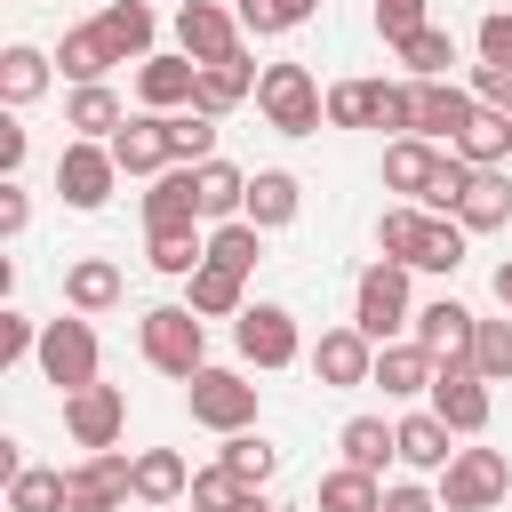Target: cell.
Segmentation results:
<instances>
[{
    "mask_svg": "<svg viewBox=\"0 0 512 512\" xmlns=\"http://www.w3.org/2000/svg\"><path fill=\"white\" fill-rule=\"evenodd\" d=\"M408 272H416V264H400V256H376V264L360 272V288H352V328H360V336L392 344L400 328H416V304H408Z\"/></svg>",
    "mask_w": 512,
    "mask_h": 512,
    "instance_id": "cell-1",
    "label": "cell"
},
{
    "mask_svg": "<svg viewBox=\"0 0 512 512\" xmlns=\"http://www.w3.org/2000/svg\"><path fill=\"white\" fill-rule=\"evenodd\" d=\"M136 344H144V360H152L160 376L208 368V320H200L192 304H152V312L136 320Z\"/></svg>",
    "mask_w": 512,
    "mask_h": 512,
    "instance_id": "cell-2",
    "label": "cell"
},
{
    "mask_svg": "<svg viewBox=\"0 0 512 512\" xmlns=\"http://www.w3.org/2000/svg\"><path fill=\"white\" fill-rule=\"evenodd\" d=\"M256 112H264L280 136H312V128L328 120V96H320V80H312L304 64H264V80H256Z\"/></svg>",
    "mask_w": 512,
    "mask_h": 512,
    "instance_id": "cell-3",
    "label": "cell"
},
{
    "mask_svg": "<svg viewBox=\"0 0 512 512\" xmlns=\"http://www.w3.org/2000/svg\"><path fill=\"white\" fill-rule=\"evenodd\" d=\"M184 408H192V424H208V432H248V424H256V384H248L240 368H192V376H184Z\"/></svg>",
    "mask_w": 512,
    "mask_h": 512,
    "instance_id": "cell-4",
    "label": "cell"
},
{
    "mask_svg": "<svg viewBox=\"0 0 512 512\" xmlns=\"http://www.w3.org/2000/svg\"><path fill=\"white\" fill-rule=\"evenodd\" d=\"M512 496V464L496 448H456L440 472V512H488Z\"/></svg>",
    "mask_w": 512,
    "mask_h": 512,
    "instance_id": "cell-5",
    "label": "cell"
},
{
    "mask_svg": "<svg viewBox=\"0 0 512 512\" xmlns=\"http://www.w3.org/2000/svg\"><path fill=\"white\" fill-rule=\"evenodd\" d=\"M112 184H120V160H112V144H96V136H72V144L56 152V200H64V208H104V200H112Z\"/></svg>",
    "mask_w": 512,
    "mask_h": 512,
    "instance_id": "cell-6",
    "label": "cell"
},
{
    "mask_svg": "<svg viewBox=\"0 0 512 512\" xmlns=\"http://www.w3.org/2000/svg\"><path fill=\"white\" fill-rule=\"evenodd\" d=\"M40 376H48L56 392L96 384V328H88V312H72V320H40Z\"/></svg>",
    "mask_w": 512,
    "mask_h": 512,
    "instance_id": "cell-7",
    "label": "cell"
},
{
    "mask_svg": "<svg viewBox=\"0 0 512 512\" xmlns=\"http://www.w3.org/2000/svg\"><path fill=\"white\" fill-rule=\"evenodd\" d=\"M64 480H72V504H64V512H128V496H136V456L88 448V464H72Z\"/></svg>",
    "mask_w": 512,
    "mask_h": 512,
    "instance_id": "cell-8",
    "label": "cell"
},
{
    "mask_svg": "<svg viewBox=\"0 0 512 512\" xmlns=\"http://www.w3.org/2000/svg\"><path fill=\"white\" fill-rule=\"evenodd\" d=\"M232 344H240V360H248V368H288V360L304 352V336H296V312H288V304H248V312L232 320Z\"/></svg>",
    "mask_w": 512,
    "mask_h": 512,
    "instance_id": "cell-9",
    "label": "cell"
},
{
    "mask_svg": "<svg viewBox=\"0 0 512 512\" xmlns=\"http://www.w3.org/2000/svg\"><path fill=\"white\" fill-rule=\"evenodd\" d=\"M424 408L464 440V432H488L496 392H488V376H480V368H440V376H432V392H424Z\"/></svg>",
    "mask_w": 512,
    "mask_h": 512,
    "instance_id": "cell-10",
    "label": "cell"
},
{
    "mask_svg": "<svg viewBox=\"0 0 512 512\" xmlns=\"http://www.w3.org/2000/svg\"><path fill=\"white\" fill-rule=\"evenodd\" d=\"M64 432H72V448H120V432H128V392H120V384H80V392H64Z\"/></svg>",
    "mask_w": 512,
    "mask_h": 512,
    "instance_id": "cell-11",
    "label": "cell"
},
{
    "mask_svg": "<svg viewBox=\"0 0 512 512\" xmlns=\"http://www.w3.org/2000/svg\"><path fill=\"white\" fill-rule=\"evenodd\" d=\"M440 368H472V336H480V312L472 304H456V296H432L424 312H416V328H408Z\"/></svg>",
    "mask_w": 512,
    "mask_h": 512,
    "instance_id": "cell-12",
    "label": "cell"
},
{
    "mask_svg": "<svg viewBox=\"0 0 512 512\" xmlns=\"http://www.w3.org/2000/svg\"><path fill=\"white\" fill-rule=\"evenodd\" d=\"M176 48H184L192 64H224V56H240V8L184 0V8H176Z\"/></svg>",
    "mask_w": 512,
    "mask_h": 512,
    "instance_id": "cell-13",
    "label": "cell"
},
{
    "mask_svg": "<svg viewBox=\"0 0 512 512\" xmlns=\"http://www.w3.org/2000/svg\"><path fill=\"white\" fill-rule=\"evenodd\" d=\"M312 376H320L328 392H360V384L376 376V336H360L352 320H344V328H328V336L312 344Z\"/></svg>",
    "mask_w": 512,
    "mask_h": 512,
    "instance_id": "cell-14",
    "label": "cell"
},
{
    "mask_svg": "<svg viewBox=\"0 0 512 512\" xmlns=\"http://www.w3.org/2000/svg\"><path fill=\"white\" fill-rule=\"evenodd\" d=\"M472 112H480V96H472V88H456V80H416V136L456 144V136L472 128Z\"/></svg>",
    "mask_w": 512,
    "mask_h": 512,
    "instance_id": "cell-15",
    "label": "cell"
},
{
    "mask_svg": "<svg viewBox=\"0 0 512 512\" xmlns=\"http://www.w3.org/2000/svg\"><path fill=\"white\" fill-rule=\"evenodd\" d=\"M112 160H120V176H160V168H176V152H168V112L120 120V128H112Z\"/></svg>",
    "mask_w": 512,
    "mask_h": 512,
    "instance_id": "cell-16",
    "label": "cell"
},
{
    "mask_svg": "<svg viewBox=\"0 0 512 512\" xmlns=\"http://www.w3.org/2000/svg\"><path fill=\"white\" fill-rule=\"evenodd\" d=\"M432 376H440V360H432L416 336L376 344V376H368V384H384V400H416V392H432Z\"/></svg>",
    "mask_w": 512,
    "mask_h": 512,
    "instance_id": "cell-17",
    "label": "cell"
},
{
    "mask_svg": "<svg viewBox=\"0 0 512 512\" xmlns=\"http://www.w3.org/2000/svg\"><path fill=\"white\" fill-rule=\"evenodd\" d=\"M192 88H200V64L176 48V56H144L136 64V96H144V112H184L192 104Z\"/></svg>",
    "mask_w": 512,
    "mask_h": 512,
    "instance_id": "cell-18",
    "label": "cell"
},
{
    "mask_svg": "<svg viewBox=\"0 0 512 512\" xmlns=\"http://www.w3.org/2000/svg\"><path fill=\"white\" fill-rule=\"evenodd\" d=\"M184 224H200V184H192V168L176 160V168H160L152 192H144V232H184Z\"/></svg>",
    "mask_w": 512,
    "mask_h": 512,
    "instance_id": "cell-19",
    "label": "cell"
},
{
    "mask_svg": "<svg viewBox=\"0 0 512 512\" xmlns=\"http://www.w3.org/2000/svg\"><path fill=\"white\" fill-rule=\"evenodd\" d=\"M256 80H264V64H248V48H240V56H224V64H200V88H192V104L224 120L232 104H248V96H256Z\"/></svg>",
    "mask_w": 512,
    "mask_h": 512,
    "instance_id": "cell-20",
    "label": "cell"
},
{
    "mask_svg": "<svg viewBox=\"0 0 512 512\" xmlns=\"http://www.w3.org/2000/svg\"><path fill=\"white\" fill-rule=\"evenodd\" d=\"M440 160H448V152H440L432 136H392V144H384V184L408 192V200H424L432 176H440Z\"/></svg>",
    "mask_w": 512,
    "mask_h": 512,
    "instance_id": "cell-21",
    "label": "cell"
},
{
    "mask_svg": "<svg viewBox=\"0 0 512 512\" xmlns=\"http://www.w3.org/2000/svg\"><path fill=\"white\" fill-rule=\"evenodd\" d=\"M456 224L464 232H504L512 224V176L504 168H472V184L456 200Z\"/></svg>",
    "mask_w": 512,
    "mask_h": 512,
    "instance_id": "cell-22",
    "label": "cell"
},
{
    "mask_svg": "<svg viewBox=\"0 0 512 512\" xmlns=\"http://www.w3.org/2000/svg\"><path fill=\"white\" fill-rule=\"evenodd\" d=\"M184 304H192L200 320H240V312H248V272H232V264H200V272L184 280Z\"/></svg>",
    "mask_w": 512,
    "mask_h": 512,
    "instance_id": "cell-23",
    "label": "cell"
},
{
    "mask_svg": "<svg viewBox=\"0 0 512 512\" xmlns=\"http://www.w3.org/2000/svg\"><path fill=\"white\" fill-rule=\"evenodd\" d=\"M296 208H304V184L288 176V168H256L248 176V224H264V232H280V224H296Z\"/></svg>",
    "mask_w": 512,
    "mask_h": 512,
    "instance_id": "cell-24",
    "label": "cell"
},
{
    "mask_svg": "<svg viewBox=\"0 0 512 512\" xmlns=\"http://www.w3.org/2000/svg\"><path fill=\"white\" fill-rule=\"evenodd\" d=\"M120 288H128V280H120L112 256H72V264H64V304H72V312H112Z\"/></svg>",
    "mask_w": 512,
    "mask_h": 512,
    "instance_id": "cell-25",
    "label": "cell"
},
{
    "mask_svg": "<svg viewBox=\"0 0 512 512\" xmlns=\"http://www.w3.org/2000/svg\"><path fill=\"white\" fill-rule=\"evenodd\" d=\"M96 32L112 40V56H120V64H128V56L144 64V56H152V32H160V16H152L144 0H104V16H96Z\"/></svg>",
    "mask_w": 512,
    "mask_h": 512,
    "instance_id": "cell-26",
    "label": "cell"
},
{
    "mask_svg": "<svg viewBox=\"0 0 512 512\" xmlns=\"http://www.w3.org/2000/svg\"><path fill=\"white\" fill-rule=\"evenodd\" d=\"M48 48H32V40H16V48H0V104L8 112H24V104H40V88H48Z\"/></svg>",
    "mask_w": 512,
    "mask_h": 512,
    "instance_id": "cell-27",
    "label": "cell"
},
{
    "mask_svg": "<svg viewBox=\"0 0 512 512\" xmlns=\"http://www.w3.org/2000/svg\"><path fill=\"white\" fill-rule=\"evenodd\" d=\"M392 432H400V464H416V472H448V456H456V432H448V424H440L432 408L400 416Z\"/></svg>",
    "mask_w": 512,
    "mask_h": 512,
    "instance_id": "cell-28",
    "label": "cell"
},
{
    "mask_svg": "<svg viewBox=\"0 0 512 512\" xmlns=\"http://www.w3.org/2000/svg\"><path fill=\"white\" fill-rule=\"evenodd\" d=\"M192 496V464L176 448H136V504H176Z\"/></svg>",
    "mask_w": 512,
    "mask_h": 512,
    "instance_id": "cell-29",
    "label": "cell"
},
{
    "mask_svg": "<svg viewBox=\"0 0 512 512\" xmlns=\"http://www.w3.org/2000/svg\"><path fill=\"white\" fill-rule=\"evenodd\" d=\"M192 184H200V216H208V224H232V216L248 208V176H240L232 160H200Z\"/></svg>",
    "mask_w": 512,
    "mask_h": 512,
    "instance_id": "cell-30",
    "label": "cell"
},
{
    "mask_svg": "<svg viewBox=\"0 0 512 512\" xmlns=\"http://www.w3.org/2000/svg\"><path fill=\"white\" fill-rule=\"evenodd\" d=\"M256 504H264V488H256V480H240L232 464L192 472V512H256Z\"/></svg>",
    "mask_w": 512,
    "mask_h": 512,
    "instance_id": "cell-31",
    "label": "cell"
},
{
    "mask_svg": "<svg viewBox=\"0 0 512 512\" xmlns=\"http://www.w3.org/2000/svg\"><path fill=\"white\" fill-rule=\"evenodd\" d=\"M56 64H64V80H72V88H88V80H104L120 56H112V40H104L96 24H72V32H64V48H56Z\"/></svg>",
    "mask_w": 512,
    "mask_h": 512,
    "instance_id": "cell-32",
    "label": "cell"
},
{
    "mask_svg": "<svg viewBox=\"0 0 512 512\" xmlns=\"http://www.w3.org/2000/svg\"><path fill=\"white\" fill-rule=\"evenodd\" d=\"M128 112H120V96L104 88V80H88V88H72V104H64V128L72 136H96V144H112V128H120Z\"/></svg>",
    "mask_w": 512,
    "mask_h": 512,
    "instance_id": "cell-33",
    "label": "cell"
},
{
    "mask_svg": "<svg viewBox=\"0 0 512 512\" xmlns=\"http://www.w3.org/2000/svg\"><path fill=\"white\" fill-rule=\"evenodd\" d=\"M144 264H152V272H168V280H192V272L208 264L200 224H184V232H144Z\"/></svg>",
    "mask_w": 512,
    "mask_h": 512,
    "instance_id": "cell-34",
    "label": "cell"
},
{
    "mask_svg": "<svg viewBox=\"0 0 512 512\" xmlns=\"http://www.w3.org/2000/svg\"><path fill=\"white\" fill-rule=\"evenodd\" d=\"M336 448H344V464H360V472H384V464L400 456V432H392L384 416H352V424L336 432Z\"/></svg>",
    "mask_w": 512,
    "mask_h": 512,
    "instance_id": "cell-35",
    "label": "cell"
},
{
    "mask_svg": "<svg viewBox=\"0 0 512 512\" xmlns=\"http://www.w3.org/2000/svg\"><path fill=\"white\" fill-rule=\"evenodd\" d=\"M448 152H464L472 168H504V160H512V112H488V104H480L472 128H464Z\"/></svg>",
    "mask_w": 512,
    "mask_h": 512,
    "instance_id": "cell-36",
    "label": "cell"
},
{
    "mask_svg": "<svg viewBox=\"0 0 512 512\" xmlns=\"http://www.w3.org/2000/svg\"><path fill=\"white\" fill-rule=\"evenodd\" d=\"M320 512H384V488H376V472H360V464H336V472L320 480Z\"/></svg>",
    "mask_w": 512,
    "mask_h": 512,
    "instance_id": "cell-37",
    "label": "cell"
},
{
    "mask_svg": "<svg viewBox=\"0 0 512 512\" xmlns=\"http://www.w3.org/2000/svg\"><path fill=\"white\" fill-rule=\"evenodd\" d=\"M64 504H72V480L48 472V464H24L8 480V512H64Z\"/></svg>",
    "mask_w": 512,
    "mask_h": 512,
    "instance_id": "cell-38",
    "label": "cell"
},
{
    "mask_svg": "<svg viewBox=\"0 0 512 512\" xmlns=\"http://www.w3.org/2000/svg\"><path fill=\"white\" fill-rule=\"evenodd\" d=\"M168 152H176L184 168H200V160H216V112H200V104H184V112H168Z\"/></svg>",
    "mask_w": 512,
    "mask_h": 512,
    "instance_id": "cell-39",
    "label": "cell"
},
{
    "mask_svg": "<svg viewBox=\"0 0 512 512\" xmlns=\"http://www.w3.org/2000/svg\"><path fill=\"white\" fill-rule=\"evenodd\" d=\"M400 64H408L416 80H448V64H456V32H440V24L408 32V40H400Z\"/></svg>",
    "mask_w": 512,
    "mask_h": 512,
    "instance_id": "cell-40",
    "label": "cell"
},
{
    "mask_svg": "<svg viewBox=\"0 0 512 512\" xmlns=\"http://www.w3.org/2000/svg\"><path fill=\"white\" fill-rule=\"evenodd\" d=\"M256 256H264V224H248V216H232V224H216V232H208V264H232V272H256Z\"/></svg>",
    "mask_w": 512,
    "mask_h": 512,
    "instance_id": "cell-41",
    "label": "cell"
},
{
    "mask_svg": "<svg viewBox=\"0 0 512 512\" xmlns=\"http://www.w3.org/2000/svg\"><path fill=\"white\" fill-rule=\"evenodd\" d=\"M464 224L456 216H424V240H416V272H456L464 264Z\"/></svg>",
    "mask_w": 512,
    "mask_h": 512,
    "instance_id": "cell-42",
    "label": "cell"
},
{
    "mask_svg": "<svg viewBox=\"0 0 512 512\" xmlns=\"http://www.w3.org/2000/svg\"><path fill=\"white\" fill-rule=\"evenodd\" d=\"M376 96H384V80H336L328 88V128H376Z\"/></svg>",
    "mask_w": 512,
    "mask_h": 512,
    "instance_id": "cell-43",
    "label": "cell"
},
{
    "mask_svg": "<svg viewBox=\"0 0 512 512\" xmlns=\"http://www.w3.org/2000/svg\"><path fill=\"white\" fill-rule=\"evenodd\" d=\"M216 464H232L240 480H256V488H264V480L280 472V448H272L264 432H224V456H216Z\"/></svg>",
    "mask_w": 512,
    "mask_h": 512,
    "instance_id": "cell-44",
    "label": "cell"
},
{
    "mask_svg": "<svg viewBox=\"0 0 512 512\" xmlns=\"http://www.w3.org/2000/svg\"><path fill=\"white\" fill-rule=\"evenodd\" d=\"M424 216H432V208H416V200H408V208H384V216H376V248H384V256H400V264H416Z\"/></svg>",
    "mask_w": 512,
    "mask_h": 512,
    "instance_id": "cell-45",
    "label": "cell"
},
{
    "mask_svg": "<svg viewBox=\"0 0 512 512\" xmlns=\"http://www.w3.org/2000/svg\"><path fill=\"white\" fill-rule=\"evenodd\" d=\"M472 368H480L488 384H512V320H480V336H472Z\"/></svg>",
    "mask_w": 512,
    "mask_h": 512,
    "instance_id": "cell-46",
    "label": "cell"
},
{
    "mask_svg": "<svg viewBox=\"0 0 512 512\" xmlns=\"http://www.w3.org/2000/svg\"><path fill=\"white\" fill-rule=\"evenodd\" d=\"M376 128L416 136V80H384V96H376Z\"/></svg>",
    "mask_w": 512,
    "mask_h": 512,
    "instance_id": "cell-47",
    "label": "cell"
},
{
    "mask_svg": "<svg viewBox=\"0 0 512 512\" xmlns=\"http://www.w3.org/2000/svg\"><path fill=\"white\" fill-rule=\"evenodd\" d=\"M432 0H376V32H384V48H400L408 32H424L432 16H424Z\"/></svg>",
    "mask_w": 512,
    "mask_h": 512,
    "instance_id": "cell-48",
    "label": "cell"
},
{
    "mask_svg": "<svg viewBox=\"0 0 512 512\" xmlns=\"http://www.w3.org/2000/svg\"><path fill=\"white\" fill-rule=\"evenodd\" d=\"M472 96L488 112H512V64H472Z\"/></svg>",
    "mask_w": 512,
    "mask_h": 512,
    "instance_id": "cell-49",
    "label": "cell"
},
{
    "mask_svg": "<svg viewBox=\"0 0 512 512\" xmlns=\"http://www.w3.org/2000/svg\"><path fill=\"white\" fill-rule=\"evenodd\" d=\"M240 32H296L288 0H240Z\"/></svg>",
    "mask_w": 512,
    "mask_h": 512,
    "instance_id": "cell-50",
    "label": "cell"
},
{
    "mask_svg": "<svg viewBox=\"0 0 512 512\" xmlns=\"http://www.w3.org/2000/svg\"><path fill=\"white\" fill-rule=\"evenodd\" d=\"M24 352H40V328L24 312H0V360H24Z\"/></svg>",
    "mask_w": 512,
    "mask_h": 512,
    "instance_id": "cell-51",
    "label": "cell"
},
{
    "mask_svg": "<svg viewBox=\"0 0 512 512\" xmlns=\"http://www.w3.org/2000/svg\"><path fill=\"white\" fill-rule=\"evenodd\" d=\"M480 64H512V16H480Z\"/></svg>",
    "mask_w": 512,
    "mask_h": 512,
    "instance_id": "cell-52",
    "label": "cell"
},
{
    "mask_svg": "<svg viewBox=\"0 0 512 512\" xmlns=\"http://www.w3.org/2000/svg\"><path fill=\"white\" fill-rule=\"evenodd\" d=\"M24 224H32V200H24V184L8 176V184H0V240H16Z\"/></svg>",
    "mask_w": 512,
    "mask_h": 512,
    "instance_id": "cell-53",
    "label": "cell"
},
{
    "mask_svg": "<svg viewBox=\"0 0 512 512\" xmlns=\"http://www.w3.org/2000/svg\"><path fill=\"white\" fill-rule=\"evenodd\" d=\"M384 512H440V496L416 488V480H392V488H384Z\"/></svg>",
    "mask_w": 512,
    "mask_h": 512,
    "instance_id": "cell-54",
    "label": "cell"
},
{
    "mask_svg": "<svg viewBox=\"0 0 512 512\" xmlns=\"http://www.w3.org/2000/svg\"><path fill=\"white\" fill-rule=\"evenodd\" d=\"M0 168H8V176L24 168V128H16V120H0Z\"/></svg>",
    "mask_w": 512,
    "mask_h": 512,
    "instance_id": "cell-55",
    "label": "cell"
},
{
    "mask_svg": "<svg viewBox=\"0 0 512 512\" xmlns=\"http://www.w3.org/2000/svg\"><path fill=\"white\" fill-rule=\"evenodd\" d=\"M496 304H504V312H512V256H504V264H496Z\"/></svg>",
    "mask_w": 512,
    "mask_h": 512,
    "instance_id": "cell-56",
    "label": "cell"
},
{
    "mask_svg": "<svg viewBox=\"0 0 512 512\" xmlns=\"http://www.w3.org/2000/svg\"><path fill=\"white\" fill-rule=\"evenodd\" d=\"M312 8H320V0H288V16H296V24H304V16H312Z\"/></svg>",
    "mask_w": 512,
    "mask_h": 512,
    "instance_id": "cell-57",
    "label": "cell"
},
{
    "mask_svg": "<svg viewBox=\"0 0 512 512\" xmlns=\"http://www.w3.org/2000/svg\"><path fill=\"white\" fill-rule=\"evenodd\" d=\"M136 512H160V504H136Z\"/></svg>",
    "mask_w": 512,
    "mask_h": 512,
    "instance_id": "cell-58",
    "label": "cell"
},
{
    "mask_svg": "<svg viewBox=\"0 0 512 512\" xmlns=\"http://www.w3.org/2000/svg\"><path fill=\"white\" fill-rule=\"evenodd\" d=\"M256 512H272V504H256Z\"/></svg>",
    "mask_w": 512,
    "mask_h": 512,
    "instance_id": "cell-59",
    "label": "cell"
},
{
    "mask_svg": "<svg viewBox=\"0 0 512 512\" xmlns=\"http://www.w3.org/2000/svg\"><path fill=\"white\" fill-rule=\"evenodd\" d=\"M504 504H512V496H504Z\"/></svg>",
    "mask_w": 512,
    "mask_h": 512,
    "instance_id": "cell-60",
    "label": "cell"
}]
</instances>
